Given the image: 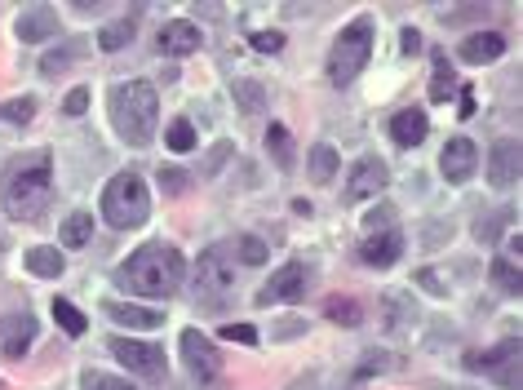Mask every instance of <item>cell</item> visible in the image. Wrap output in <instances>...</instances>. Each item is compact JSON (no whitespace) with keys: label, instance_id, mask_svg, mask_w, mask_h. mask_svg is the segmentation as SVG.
I'll return each instance as SVG.
<instances>
[{"label":"cell","instance_id":"cell-1","mask_svg":"<svg viewBox=\"0 0 523 390\" xmlns=\"http://www.w3.org/2000/svg\"><path fill=\"white\" fill-rule=\"evenodd\" d=\"M182 271H187V262H182V253L173 249V244H142V249H133L125 262L116 266V284L133 297H156V302H164V297L178 293L182 284Z\"/></svg>","mask_w":523,"mask_h":390},{"label":"cell","instance_id":"cell-2","mask_svg":"<svg viewBox=\"0 0 523 390\" xmlns=\"http://www.w3.org/2000/svg\"><path fill=\"white\" fill-rule=\"evenodd\" d=\"M49 191H54V156L49 151H36V156H23L5 169V182H0V200H5V213L18 222L40 218V209L49 204Z\"/></svg>","mask_w":523,"mask_h":390},{"label":"cell","instance_id":"cell-3","mask_svg":"<svg viewBox=\"0 0 523 390\" xmlns=\"http://www.w3.org/2000/svg\"><path fill=\"white\" fill-rule=\"evenodd\" d=\"M111 107V129L129 142V147H151L160 125V98L147 80H120L107 94Z\"/></svg>","mask_w":523,"mask_h":390},{"label":"cell","instance_id":"cell-4","mask_svg":"<svg viewBox=\"0 0 523 390\" xmlns=\"http://www.w3.org/2000/svg\"><path fill=\"white\" fill-rule=\"evenodd\" d=\"M368 54H373V18L360 14L337 32L333 49H328V80H333L337 89L351 85V80L368 67Z\"/></svg>","mask_w":523,"mask_h":390},{"label":"cell","instance_id":"cell-5","mask_svg":"<svg viewBox=\"0 0 523 390\" xmlns=\"http://www.w3.org/2000/svg\"><path fill=\"white\" fill-rule=\"evenodd\" d=\"M102 218L111 222L116 231H133L151 218V195H147V182L138 178L133 169L116 173L102 191Z\"/></svg>","mask_w":523,"mask_h":390},{"label":"cell","instance_id":"cell-6","mask_svg":"<svg viewBox=\"0 0 523 390\" xmlns=\"http://www.w3.org/2000/svg\"><path fill=\"white\" fill-rule=\"evenodd\" d=\"M466 368L492 373L506 390H519V382H523V373H519V337H506V342L492 346V351H475V355H466Z\"/></svg>","mask_w":523,"mask_h":390},{"label":"cell","instance_id":"cell-7","mask_svg":"<svg viewBox=\"0 0 523 390\" xmlns=\"http://www.w3.org/2000/svg\"><path fill=\"white\" fill-rule=\"evenodd\" d=\"M196 280H200V297H204V302L218 306L222 297L231 293V284H235V258H231V249H209V253H204L200 266H196Z\"/></svg>","mask_w":523,"mask_h":390},{"label":"cell","instance_id":"cell-8","mask_svg":"<svg viewBox=\"0 0 523 390\" xmlns=\"http://www.w3.org/2000/svg\"><path fill=\"white\" fill-rule=\"evenodd\" d=\"M178 346H182V359H187L191 377H200V382H213V377L222 373V355H218V346H213L209 337L200 333V328H182Z\"/></svg>","mask_w":523,"mask_h":390},{"label":"cell","instance_id":"cell-9","mask_svg":"<svg viewBox=\"0 0 523 390\" xmlns=\"http://www.w3.org/2000/svg\"><path fill=\"white\" fill-rule=\"evenodd\" d=\"M306 280H311V271H306L302 262H284L280 271L271 275V280L258 289V297L253 302L258 306H275V302H297V297L306 293Z\"/></svg>","mask_w":523,"mask_h":390},{"label":"cell","instance_id":"cell-10","mask_svg":"<svg viewBox=\"0 0 523 390\" xmlns=\"http://www.w3.org/2000/svg\"><path fill=\"white\" fill-rule=\"evenodd\" d=\"M107 351L129 368V373H142V377H160L164 373V351L151 342H133V337H111Z\"/></svg>","mask_w":523,"mask_h":390},{"label":"cell","instance_id":"cell-11","mask_svg":"<svg viewBox=\"0 0 523 390\" xmlns=\"http://www.w3.org/2000/svg\"><path fill=\"white\" fill-rule=\"evenodd\" d=\"M391 182V169H386V160H377V156H364V160H355V169H351V182H346V200L351 204H360V200H373L377 191Z\"/></svg>","mask_w":523,"mask_h":390},{"label":"cell","instance_id":"cell-12","mask_svg":"<svg viewBox=\"0 0 523 390\" xmlns=\"http://www.w3.org/2000/svg\"><path fill=\"white\" fill-rule=\"evenodd\" d=\"M479 169V147L470 138H448L444 156H439V173H444L448 182H470Z\"/></svg>","mask_w":523,"mask_h":390},{"label":"cell","instance_id":"cell-13","mask_svg":"<svg viewBox=\"0 0 523 390\" xmlns=\"http://www.w3.org/2000/svg\"><path fill=\"white\" fill-rule=\"evenodd\" d=\"M14 32L23 45H40V40H58V32H63V23H58V14L49 5H32L18 14Z\"/></svg>","mask_w":523,"mask_h":390},{"label":"cell","instance_id":"cell-14","mask_svg":"<svg viewBox=\"0 0 523 390\" xmlns=\"http://www.w3.org/2000/svg\"><path fill=\"white\" fill-rule=\"evenodd\" d=\"M519 164H523V151H519L515 138L492 142V151H488V182H492L497 191H506L510 182L519 178Z\"/></svg>","mask_w":523,"mask_h":390},{"label":"cell","instance_id":"cell-15","mask_svg":"<svg viewBox=\"0 0 523 390\" xmlns=\"http://www.w3.org/2000/svg\"><path fill=\"white\" fill-rule=\"evenodd\" d=\"M200 27L196 23H187V18H173V23H164L160 27V54L164 58H187V54H196L200 49Z\"/></svg>","mask_w":523,"mask_h":390},{"label":"cell","instance_id":"cell-16","mask_svg":"<svg viewBox=\"0 0 523 390\" xmlns=\"http://www.w3.org/2000/svg\"><path fill=\"white\" fill-rule=\"evenodd\" d=\"M102 311H107L116 324H125L129 333H147V328H160V324H164L160 311H151V306H138V302H102Z\"/></svg>","mask_w":523,"mask_h":390},{"label":"cell","instance_id":"cell-17","mask_svg":"<svg viewBox=\"0 0 523 390\" xmlns=\"http://www.w3.org/2000/svg\"><path fill=\"white\" fill-rule=\"evenodd\" d=\"M399 253H404V235H399V231L364 235V244H360V258H364L368 266H395Z\"/></svg>","mask_w":523,"mask_h":390},{"label":"cell","instance_id":"cell-18","mask_svg":"<svg viewBox=\"0 0 523 390\" xmlns=\"http://www.w3.org/2000/svg\"><path fill=\"white\" fill-rule=\"evenodd\" d=\"M426 133H430V120L422 107H404L399 116H391V138L399 147H422Z\"/></svg>","mask_w":523,"mask_h":390},{"label":"cell","instance_id":"cell-19","mask_svg":"<svg viewBox=\"0 0 523 390\" xmlns=\"http://www.w3.org/2000/svg\"><path fill=\"white\" fill-rule=\"evenodd\" d=\"M501 54H506V36H501V32H475V36L461 40V58H466L470 67L497 63Z\"/></svg>","mask_w":523,"mask_h":390},{"label":"cell","instance_id":"cell-20","mask_svg":"<svg viewBox=\"0 0 523 390\" xmlns=\"http://www.w3.org/2000/svg\"><path fill=\"white\" fill-rule=\"evenodd\" d=\"M27 271L40 275V280H58V275L67 271V258L58 249H49V244H36V249H27Z\"/></svg>","mask_w":523,"mask_h":390},{"label":"cell","instance_id":"cell-21","mask_svg":"<svg viewBox=\"0 0 523 390\" xmlns=\"http://www.w3.org/2000/svg\"><path fill=\"white\" fill-rule=\"evenodd\" d=\"M58 240H63V249H85L94 240V213H67L63 227H58Z\"/></svg>","mask_w":523,"mask_h":390},{"label":"cell","instance_id":"cell-22","mask_svg":"<svg viewBox=\"0 0 523 390\" xmlns=\"http://www.w3.org/2000/svg\"><path fill=\"white\" fill-rule=\"evenodd\" d=\"M32 337H36V320L32 315H14V320H9V333H5V355L9 359H23L27 355V346H32Z\"/></svg>","mask_w":523,"mask_h":390},{"label":"cell","instance_id":"cell-23","mask_svg":"<svg viewBox=\"0 0 523 390\" xmlns=\"http://www.w3.org/2000/svg\"><path fill=\"white\" fill-rule=\"evenodd\" d=\"M430 102H448V94H453V63H448L444 49H435L430 54Z\"/></svg>","mask_w":523,"mask_h":390},{"label":"cell","instance_id":"cell-24","mask_svg":"<svg viewBox=\"0 0 523 390\" xmlns=\"http://www.w3.org/2000/svg\"><path fill=\"white\" fill-rule=\"evenodd\" d=\"M324 315L333 324H342V328H355L364 320V311H360V302H355V297H328L324 302Z\"/></svg>","mask_w":523,"mask_h":390},{"label":"cell","instance_id":"cell-25","mask_svg":"<svg viewBox=\"0 0 523 390\" xmlns=\"http://www.w3.org/2000/svg\"><path fill=\"white\" fill-rule=\"evenodd\" d=\"M492 284H497V289L506 293V297H519V293H523L519 266H515V262H506V258L497 253V258H492Z\"/></svg>","mask_w":523,"mask_h":390},{"label":"cell","instance_id":"cell-26","mask_svg":"<svg viewBox=\"0 0 523 390\" xmlns=\"http://www.w3.org/2000/svg\"><path fill=\"white\" fill-rule=\"evenodd\" d=\"M54 320H58V328H63L67 337H85V328H89V320L67 302V297H54Z\"/></svg>","mask_w":523,"mask_h":390},{"label":"cell","instance_id":"cell-27","mask_svg":"<svg viewBox=\"0 0 523 390\" xmlns=\"http://www.w3.org/2000/svg\"><path fill=\"white\" fill-rule=\"evenodd\" d=\"M266 151L275 156V164H280V169H293V138H289V129H284V125H271V129H266Z\"/></svg>","mask_w":523,"mask_h":390},{"label":"cell","instance_id":"cell-28","mask_svg":"<svg viewBox=\"0 0 523 390\" xmlns=\"http://www.w3.org/2000/svg\"><path fill=\"white\" fill-rule=\"evenodd\" d=\"M311 178L315 182H333L337 178V151L328 142H315L311 147Z\"/></svg>","mask_w":523,"mask_h":390},{"label":"cell","instance_id":"cell-29","mask_svg":"<svg viewBox=\"0 0 523 390\" xmlns=\"http://www.w3.org/2000/svg\"><path fill=\"white\" fill-rule=\"evenodd\" d=\"M133 40V23L129 18H120V23H107L98 32V49H107V54H116V49H125Z\"/></svg>","mask_w":523,"mask_h":390},{"label":"cell","instance_id":"cell-30","mask_svg":"<svg viewBox=\"0 0 523 390\" xmlns=\"http://www.w3.org/2000/svg\"><path fill=\"white\" fill-rule=\"evenodd\" d=\"M231 258H240L244 266H262L266 262V244L258 235H240V240L231 244Z\"/></svg>","mask_w":523,"mask_h":390},{"label":"cell","instance_id":"cell-31","mask_svg":"<svg viewBox=\"0 0 523 390\" xmlns=\"http://www.w3.org/2000/svg\"><path fill=\"white\" fill-rule=\"evenodd\" d=\"M164 142H169V151H191L196 147V125H191V120H173V125L164 129Z\"/></svg>","mask_w":523,"mask_h":390},{"label":"cell","instance_id":"cell-32","mask_svg":"<svg viewBox=\"0 0 523 390\" xmlns=\"http://www.w3.org/2000/svg\"><path fill=\"white\" fill-rule=\"evenodd\" d=\"M231 94H235V102H240V111H258L266 102L262 85H253V80H231Z\"/></svg>","mask_w":523,"mask_h":390},{"label":"cell","instance_id":"cell-33","mask_svg":"<svg viewBox=\"0 0 523 390\" xmlns=\"http://www.w3.org/2000/svg\"><path fill=\"white\" fill-rule=\"evenodd\" d=\"M80 386H85V390H133V382H125V377H111V373H102V368H85V377H80Z\"/></svg>","mask_w":523,"mask_h":390},{"label":"cell","instance_id":"cell-34","mask_svg":"<svg viewBox=\"0 0 523 390\" xmlns=\"http://www.w3.org/2000/svg\"><path fill=\"white\" fill-rule=\"evenodd\" d=\"M0 116H5L9 125H32L36 98H14V102H5V107H0Z\"/></svg>","mask_w":523,"mask_h":390},{"label":"cell","instance_id":"cell-35","mask_svg":"<svg viewBox=\"0 0 523 390\" xmlns=\"http://www.w3.org/2000/svg\"><path fill=\"white\" fill-rule=\"evenodd\" d=\"M506 222H510V209H497L488 222L479 218V222H475V240H479V244H497V231L506 227Z\"/></svg>","mask_w":523,"mask_h":390},{"label":"cell","instance_id":"cell-36","mask_svg":"<svg viewBox=\"0 0 523 390\" xmlns=\"http://www.w3.org/2000/svg\"><path fill=\"white\" fill-rule=\"evenodd\" d=\"M377 231H395V209L391 204H377L373 213H364V235H377Z\"/></svg>","mask_w":523,"mask_h":390},{"label":"cell","instance_id":"cell-37","mask_svg":"<svg viewBox=\"0 0 523 390\" xmlns=\"http://www.w3.org/2000/svg\"><path fill=\"white\" fill-rule=\"evenodd\" d=\"M222 337H227V342H240V346H253L258 342V328L253 324H222Z\"/></svg>","mask_w":523,"mask_h":390},{"label":"cell","instance_id":"cell-38","mask_svg":"<svg viewBox=\"0 0 523 390\" xmlns=\"http://www.w3.org/2000/svg\"><path fill=\"white\" fill-rule=\"evenodd\" d=\"M249 45L262 49V54H280V49H284V32H253Z\"/></svg>","mask_w":523,"mask_h":390},{"label":"cell","instance_id":"cell-39","mask_svg":"<svg viewBox=\"0 0 523 390\" xmlns=\"http://www.w3.org/2000/svg\"><path fill=\"white\" fill-rule=\"evenodd\" d=\"M63 111H67V116H85V111H89V89L85 85L71 89V94L63 98Z\"/></svg>","mask_w":523,"mask_h":390},{"label":"cell","instance_id":"cell-40","mask_svg":"<svg viewBox=\"0 0 523 390\" xmlns=\"http://www.w3.org/2000/svg\"><path fill=\"white\" fill-rule=\"evenodd\" d=\"M160 191L182 195V191H187V173H182V169H160Z\"/></svg>","mask_w":523,"mask_h":390},{"label":"cell","instance_id":"cell-41","mask_svg":"<svg viewBox=\"0 0 523 390\" xmlns=\"http://www.w3.org/2000/svg\"><path fill=\"white\" fill-rule=\"evenodd\" d=\"M71 58H76V49H58V54H45V63H40V71H45V76H58V71H63Z\"/></svg>","mask_w":523,"mask_h":390},{"label":"cell","instance_id":"cell-42","mask_svg":"<svg viewBox=\"0 0 523 390\" xmlns=\"http://www.w3.org/2000/svg\"><path fill=\"white\" fill-rule=\"evenodd\" d=\"M399 49H404V54H417V49H422V32H417V27H404V40H399Z\"/></svg>","mask_w":523,"mask_h":390},{"label":"cell","instance_id":"cell-43","mask_svg":"<svg viewBox=\"0 0 523 390\" xmlns=\"http://www.w3.org/2000/svg\"><path fill=\"white\" fill-rule=\"evenodd\" d=\"M417 280H422V284H426V289H430V293H435V297H444V293H448V284H444V280H439V275H435V271H422V275H417Z\"/></svg>","mask_w":523,"mask_h":390},{"label":"cell","instance_id":"cell-44","mask_svg":"<svg viewBox=\"0 0 523 390\" xmlns=\"http://www.w3.org/2000/svg\"><path fill=\"white\" fill-rule=\"evenodd\" d=\"M373 359H364V368H360V377H368V373H382L386 368V359H382V351H368Z\"/></svg>","mask_w":523,"mask_h":390},{"label":"cell","instance_id":"cell-45","mask_svg":"<svg viewBox=\"0 0 523 390\" xmlns=\"http://www.w3.org/2000/svg\"><path fill=\"white\" fill-rule=\"evenodd\" d=\"M461 116H475V89H461Z\"/></svg>","mask_w":523,"mask_h":390}]
</instances>
